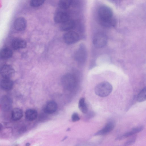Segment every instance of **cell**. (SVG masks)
<instances>
[{
  "label": "cell",
  "instance_id": "1",
  "mask_svg": "<svg viewBox=\"0 0 146 146\" xmlns=\"http://www.w3.org/2000/svg\"><path fill=\"white\" fill-rule=\"evenodd\" d=\"M112 89L111 85L108 82L104 81L99 83L96 86L94 92L97 96L104 97L109 95Z\"/></svg>",
  "mask_w": 146,
  "mask_h": 146
},
{
  "label": "cell",
  "instance_id": "2",
  "mask_svg": "<svg viewBox=\"0 0 146 146\" xmlns=\"http://www.w3.org/2000/svg\"><path fill=\"white\" fill-rule=\"evenodd\" d=\"M61 82L64 88L72 89L77 85L78 79L76 75L71 73H67L64 75L61 78Z\"/></svg>",
  "mask_w": 146,
  "mask_h": 146
},
{
  "label": "cell",
  "instance_id": "3",
  "mask_svg": "<svg viewBox=\"0 0 146 146\" xmlns=\"http://www.w3.org/2000/svg\"><path fill=\"white\" fill-rule=\"evenodd\" d=\"M108 42L107 36L102 33L96 34L94 36L92 42L94 46L98 48H102L106 45Z\"/></svg>",
  "mask_w": 146,
  "mask_h": 146
},
{
  "label": "cell",
  "instance_id": "4",
  "mask_svg": "<svg viewBox=\"0 0 146 146\" xmlns=\"http://www.w3.org/2000/svg\"><path fill=\"white\" fill-rule=\"evenodd\" d=\"M87 57L86 47L83 44H81L75 53L74 57L79 64H82L85 62Z\"/></svg>",
  "mask_w": 146,
  "mask_h": 146
},
{
  "label": "cell",
  "instance_id": "5",
  "mask_svg": "<svg viewBox=\"0 0 146 146\" xmlns=\"http://www.w3.org/2000/svg\"><path fill=\"white\" fill-rule=\"evenodd\" d=\"M99 21L109 19L113 17L112 11L106 6L100 7L98 10Z\"/></svg>",
  "mask_w": 146,
  "mask_h": 146
},
{
  "label": "cell",
  "instance_id": "6",
  "mask_svg": "<svg viewBox=\"0 0 146 146\" xmlns=\"http://www.w3.org/2000/svg\"><path fill=\"white\" fill-rule=\"evenodd\" d=\"M79 39V35L74 31H69L65 33L64 36V42L68 44H73L77 42Z\"/></svg>",
  "mask_w": 146,
  "mask_h": 146
},
{
  "label": "cell",
  "instance_id": "7",
  "mask_svg": "<svg viewBox=\"0 0 146 146\" xmlns=\"http://www.w3.org/2000/svg\"><path fill=\"white\" fill-rule=\"evenodd\" d=\"M115 126L114 122L112 121H110L102 129L95 133L94 135L99 136L106 135L113 130Z\"/></svg>",
  "mask_w": 146,
  "mask_h": 146
},
{
  "label": "cell",
  "instance_id": "8",
  "mask_svg": "<svg viewBox=\"0 0 146 146\" xmlns=\"http://www.w3.org/2000/svg\"><path fill=\"white\" fill-rule=\"evenodd\" d=\"M12 104L11 98L5 95L1 98L0 105L2 110L5 111H9L11 109Z\"/></svg>",
  "mask_w": 146,
  "mask_h": 146
},
{
  "label": "cell",
  "instance_id": "9",
  "mask_svg": "<svg viewBox=\"0 0 146 146\" xmlns=\"http://www.w3.org/2000/svg\"><path fill=\"white\" fill-rule=\"evenodd\" d=\"M54 19L56 23H61L69 19V16L68 14L66 12L59 11L55 14Z\"/></svg>",
  "mask_w": 146,
  "mask_h": 146
},
{
  "label": "cell",
  "instance_id": "10",
  "mask_svg": "<svg viewBox=\"0 0 146 146\" xmlns=\"http://www.w3.org/2000/svg\"><path fill=\"white\" fill-rule=\"evenodd\" d=\"M14 26L15 29L17 31H23L26 29L27 27L26 20L23 17L18 18L14 22Z\"/></svg>",
  "mask_w": 146,
  "mask_h": 146
},
{
  "label": "cell",
  "instance_id": "11",
  "mask_svg": "<svg viewBox=\"0 0 146 146\" xmlns=\"http://www.w3.org/2000/svg\"><path fill=\"white\" fill-rule=\"evenodd\" d=\"M14 73V70L12 67L8 65H4L2 68L1 73L3 78H10Z\"/></svg>",
  "mask_w": 146,
  "mask_h": 146
},
{
  "label": "cell",
  "instance_id": "12",
  "mask_svg": "<svg viewBox=\"0 0 146 146\" xmlns=\"http://www.w3.org/2000/svg\"><path fill=\"white\" fill-rule=\"evenodd\" d=\"M143 129V127L142 126H140L135 127L132 128L130 131L125 133L121 136L118 137L117 138V139L121 140L129 137L141 131Z\"/></svg>",
  "mask_w": 146,
  "mask_h": 146
},
{
  "label": "cell",
  "instance_id": "13",
  "mask_svg": "<svg viewBox=\"0 0 146 146\" xmlns=\"http://www.w3.org/2000/svg\"><path fill=\"white\" fill-rule=\"evenodd\" d=\"M57 105L54 101L48 102L45 105L44 109V112L47 114H51L55 112L57 109Z\"/></svg>",
  "mask_w": 146,
  "mask_h": 146
},
{
  "label": "cell",
  "instance_id": "14",
  "mask_svg": "<svg viewBox=\"0 0 146 146\" xmlns=\"http://www.w3.org/2000/svg\"><path fill=\"white\" fill-rule=\"evenodd\" d=\"M75 23L74 20L70 19L61 23L60 29L63 31H68L73 29Z\"/></svg>",
  "mask_w": 146,
  "mask_h": 146
},
{
  "label": "cell",
  "instance_id": "15",
  "mask_svg": "<svg viewBox=\"0 0 146 146\" xmlns=\"http://www.w3.org/2000/svg\"><path fill=\"white\" fill-rule=\"evenodd\" d=\"M12 46L13 48L15 50L23 48L26 47L27 42L24 40L17 39L12 42Z\"/></svg>",
  "mask_w": 146,
  "mask_h": 146
},
{
  "label": "cell",
  "instance_id": "16",
  "mask_svg": "<svg viewBox=\"0 0 146 146\" xmlns=\"http://www.w3.org/2000/svg\"><path fill=\"white\" fill-rule=\"evenodd\" d=\"M0 84L2 89L5 91L11 90L13 86V82L10 78H3L1 81Z\"/></svg>",
  "mask_w": 146,
  "mask_h": 146
},
{
  "label": "cell",
  "instance_id": "17",
  "mask_svg": "<svg viewBox=\"0 0 146 146\" xmlns=\"http://www.w3.org/2000/svg\"><path fill=\"white\" fill-rule=\"evenodd\" d=\"M101 25L107 28H111L115 27L116 25V21L113 18L107 20L99 21Z\"/></svg>",
  "mask_w": 146,
  "mask_h": 146
},
{
  "label": "cell",
  "instance_id": "18",
  "mask_svg": "<svg viewBox=\"0 0 146 146\" xmlns=\"http://www.w3.org/2000/svg\"><path fill=\"white\" fill-rule=\"evenodd\" d=\"M37 116V111L34 109H29L25 113V116L28 120L32 121L35 120Z\"/></svg>",
  "mask_w": 146,
  "mask_h": 146
},
{
  "label": "cell",
  "instance_id": "19",
  "mask_svg": "<svg viewBox=\"0 0 146 146\" xmlns=\"http://www.w3.org/2000/svg\"><path fill=\"white\" fill-rule=\"evenodd\" d=\"M23 113L22 110L20 108H15L12 111L11 117L12 119L17 121L23 117Z\"/></svg>",
  "mask_w": 146,
  "mask_h": 146
},
{
  "label": "cell",
  "instance_id": "20",
  "mask_svg": "<svg viewBox=\"0 0 146 146\" xmlns=\"http://www.w3.org/2000/svg\"><path fill=\"white\" fill-rule=\"evenodd\" d=\"M13 54L12 51L8 48H4L0 51V57L3 59H8L11 58Z\"/></svg>",
  "mask_w": 146,
  "mask_h": 146
},
{
  "label": "cell",
  "instance_id": "21",
  "mask_svg": "<svg viewBox=\"0 0 146 146\" xmlns=\"http://www.w3.org/2000/svg\"><path fill=\"white\" fill-rule=\"evenodd\" d=\"M146 99V88L145 87L140 91L136 98L137 101L139 102H144Z\"/></svg>",
  "mask_w": 146,
  "mask_h": 146
},
{
  "label": "cell",
  "instance_id": "22",
  "mask_svg": "<svg viewBox=\"0 0 146 146\" xmlns=\"http://www.w3.org/2000/svg\"><path fill=\"white\" fill-rule=\"evenodd\" d=\"M78 108L83 113H87L88 108L84 98H82L80 100L78 103Z\"/></svg>",
  "mask_w": 146,
  "mask_h": 146
},
{
  "label": "cell",
  "instance_id": "23",
  "mask_svg": "<svg viewBox=\"0 0 146 146\" xmlns=\"http://www.w3.org/2000/svg\"><path fill=\"white\" fill-rule=\"evenodd\" d=\"M73 0H59V6L63 9H68L71 5Z\"/></svg>",
  "mask_w": 146,
  "mask_h": 146
},
{
  "label": "cell",
  "instance_id": "24",
  "mask_svg": "<svg viewBox=\"0 0 146 146\" xmlns=\"http://www.w3.org/2000/svg\"><path fill=\"white\" fill-rule=\"evenodd\" d=\"M44 1L45 0H31L30 5L33 7H38L42 5Z\"/></svg>",
  "mask_w": 146,
  "mask_h": 146
},
{
  "label": "cell",
  "instance_id": "25",
  "mask_svg": "<svg viewBox=\"0 0 146 146\" xmlns=\"http://www.w3.org/2000/svg\"><path fill=\"white\" fill-rule=\"evenodd\" d=\"M136 139V137H134L127 141L124 144L125 146H128L133 144Z\"/></svg>",
  "mask_w": 146,
  "mask_h": 146
},
{
  "label": "cell",
  "instance_id": "26",
  "mask_svg": "<svg viewBox=\"0 0 146 146\" xmlns=\"http://www.w3.org/2000/svg\"><path fill=\"white\" fill-rule=\"evenodd\" d=\"M80 119L78 114L76 113H73L72 116V119L73 122L78 121Z\"/></svg>",
  "mask_w": 146,
  "mask_h": 146
},
{
  "label": "cell",
  "instance_id": "27",
  "mask_svg": "<svg viewBox=\"0 0 146 146\" xmlns=\"http://www.w3.org/2000/svg\"><path fill=\"white\" fill-rule=\"evenodd\" d=\"M2 127H3L2 125L0 123V131H1V130L2 129Z\"/></svg>",
  "mask_w": 146,
  "mask_h": 146
},
{
  "label": "cell",
  "instance_id": "28",
  "mask_svg": "<svg viewBox=\"0 0 146 146\" xmlns=\"http://www.w3.org/2000/svg\"><path fill=\"white\" fill-rule=\"evenodd\" d=\"M30 145V144L29 143H27L26 144V145L27 146H29Z\"/></svg>",
  "mask_w": 146,
  "mask_h": 146
}]
</instances>
